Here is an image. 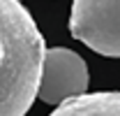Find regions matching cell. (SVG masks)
Instances as JSON below:
<instances>
[{"label":"cell","instance_id":"6da1fadb","mask_svg":"<svg viewBox=\"0 0 120 116\" xmlns=\"http://www.w3.org/2000/svg\"><path fill=\"white\" fill-rule=\"evenodd\" d=\"M46 44L21 0H0V116H26L37 98Z\"/></svg>","mask_w":120,"mask_h":116},{"label":"cell","instance_id":"7a4b0ae2","mask_svg":"<svg viewBox=\"0 0 120 116\" xmlns=\"http://www.w3.org/2000/svg\"><path fill=\"white\" fill-rule=\"evenodd\" d=\"M69 33L95 54L120 58V0H72Z\"/></svg>","mask_w":120,"mask_h":116},{"label":"cell","instance_id":"3957f363","mask_svg":"<svg viewBox=\"0 0 120 116\" xmlns=\"http://www.w3.org/2000/svg\"><path fill=\"white\" fill-rule=\"evenodd\" d=\"M88 65L76 51L67 46H53L44 54V67L37 98L46 104H56L83 95L88 91Z\"/></svg>","mask_w":120,"mask_h":116},{"label":"cell","instance_id":"277c9868","mask_svg":"<svg viewBox=\"0 0 120 116\" xmlns=\"http://www.w3.org/2000/svg\"><path fill=\"white\" fill-rule=\"evenodd\" d=\"M49 116H120V93L99 91L83 93L60 102Z\"/></svg>","mask_w":120,"mask_h":116}]
</instances>
